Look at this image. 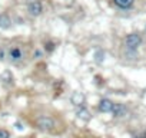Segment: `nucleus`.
Wrapping results in <instances>:
<instances>
[{
    "label": "nucleus",
    "mask_w": 146,
    "mask_h": 138,
    "mask_svg": "<svg viewBox=\"0 0 146 138\" xmlns=\"http://www.w3.org/2000/svg\"><path fill=\"white\" fill-rule=\"evenodd\" d=\"M36 125L39 129H43V131H49V129H53L54 127V119L52 117H47V115H42L36 119Z\"/></svg>",
    "instance_id": "f257e3e1"
},
{
    "label": "nucleus",
    "mask_w": 146,
    "mask_h": 138,
    "mask_svg": "<svg viewBox=\"0 0 146 138\" xmlns=\"http://www.w3.org/2000/svg\"><path fill=\"white\" fill-rule=\"evenodd\" d=\"M125 43H126V48H127V49L135 50V49H137V48L140 46V43H142V38H140L137 33H130V35L126 38Z\"/></svg>",
    "instance_id": "f03ea898"
},
{
    "label": "nucleus",
    "mask_w": 146,
    "mask_h": 138,
    "mask_svg": "<svg viewBox=\"0 0 146 138\" xmlns=\"http://www.w3.org/2000/svg\"><path fill=\"white\" fill-rule=\"evenodd\" d=\"M27 10L32 16H39L42 12H43V7H42V3L37 2V0H32V2H29L27 5Z\"/></svg>",
    "instance_id": "7ed1b4c3"
},
{
    "label": "nucleus",
    "mask_w": 146,
    "mask_h": 138,
    "mask_svg": "<svg viewBox=\"0 0 146 138\" xmlns=\"http://www.w3.org/2000/svg\"><path fill=\"white\" fill-rule=\"evenodd\" d=\"M113 105H115V104H113L110 99H102V101L99 102V111H100V112H112Z\"/></svg>",
    "instance_id": "20e7f679"
},
{
    "label": "nucleus",
    "mask_w": 146,
    "mask_h": 138,
    "mask_svg": "<svg viewBox=\"0 0 146 138\" xmlns=\"http://www.w3.org/2000/svg\"><path fill=\"white\" fill-rule=\"evenodd\" d=\"M72 104L76 105V107H80L85 104V95L82 92H73L72 95Z\"/></svg>",
    "instance_id": "39448f33"
},
{
    "label": "nucleus",
    "mask_w": 146,
    "mask_h": 138,
    "mask_svg": "<svg viewBox=\"0 0 146 138\" xmlns=\"http://www.w3.org/2000/svg\"><path fill=\"white\" fill-rule=\"evenodd\" d=\"M112 112H113V115H115V117H123V115H126L127 109H126V107H125V105H122V104H115V105H113Z\"/></svg>",
    "instance_id": "423d86ee"
},
{
    "label": "nucleus",
    "mask_w": 146,
    "mask_h": 138,
    "mask_svg": "<svg viewBox=\"0 0 146 138\" xmlns=\"http://www.w3.org/2000/svg\"><path fill=\"white\" fill-rule=\"evenodd\" d=\"M113 3L120 9H129V7L133 6L135 0H113Z\"/></svg>",
    "instance_id": "0eeeda50"
},
{
    "label": "nucleus",
    "mask_w": 146,
    "mask_h": 138,
    "mask_svg": "<svg viewBox=\"0 0 146 138\" xmlns=\"http://www.w3.org/2000/svg\"><path fill=\"white\" fill-rule=\"evenodd\" d=\"M9 55H10V58H12L13 60H19V59L23 58V52H22L19 48H13V49H10Z\"/></svg>",
    "instance_id": "6e6552de"
},
{
    "label": "nucleus",
    "mask_w": 146,
    "mask_h": 138,
    "mask_svg": "<svg viewBox=\"0 0 146 138\" xmlns=\"http://www.w3.org/2000/svg\"><path fill=\"white\" fill-rule=\"evenodd\" d=\"M76 115H78L79 118L85 119V121H88V119L90 118V114H89V111H88V109H85V108H80V109L76 112Z\"/></svg>",
    "instance_id": "1a4fd4ad"
},
{
    "label": "nucleus",
    "mask_w": 146,
    "mask_h": 138,
    "mask_svg": "<svg viewBox=\"0 0 146 138\" xmlns=\"http://www.w3.org/2000/svg\"><path fill=\"white\" fill-rule=\"evenodd\" d=\"M0 26L2 27H9L10 26V19L7 17V16H0Z\"/></svg>",
    "instance_id": "9d476101"
},
{
    "label": "nucleus",
    "mask_w": 146,
    "mask_h": 138,
    "mask_svg": "<svg viewBox=\"0 0 146 138\" xmlns=\"http://www.w3.org/2000/svg\"><path fill=\"white\" fill-rule=\"evenodd\" d=\"M103 59H105V53H103L102 50H98V52H96V62L100 63Z\"/></svg>",
    "instance_id": "9b49d317"
},
{
    "label": "nucleus",
    "mask_w": 146,
    "mask_h": 138,
    "mask_svg": "<svg viewBox=\"0 0 146 138\" xmlns=\"http://www.w3.org/2000/svg\"><path fill=\"white\" fill-rule=\"evenodd\" d=\"M0 138H10V132L6 129H0Z\"/></svg>",
    "instance_id": "f8f14e48"
},
{
    "label": "nucleus",
    "mask_w": 146,
    "mask_h": 138,
    "mask_svg": "<svg viewBox=\"0 0 146 138\" xmlns=\"http://www.w3.org/2000/svg\"><path fill=\"white\" fill-rule=\"evenodd\" d=\"M135 138H146V134H139V135H136Z\"/></svg>",
    "instance_id": "ddd939ff"
}]
</instances>
